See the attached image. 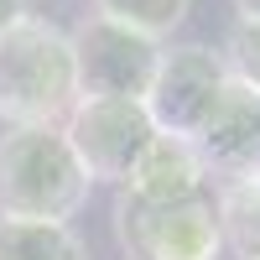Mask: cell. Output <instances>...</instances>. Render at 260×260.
Returning a JSON list of instances; mask_svg holds the SVG:
<instances>
[{
    "label": "cell",
    "instance_id": "cell-2",
    "mask_svg": "<svg viewBox=\"0 0 260 260\" xmlns=\"http://www.w3.org/2000/svg\"><path fill=\"white\" fill-rule=\"evenodd\" d=\"M78 104L73 42L47 16H21L0 31V120L16 125H62Z\"/></svg>",
    "mask_w": 260,
    "mask_h": 260
},
{
    "label": "cell",
    "instance_id": "cell-1",
    "mask_svg": "<svg viewBox=\"0 0 260 260\" xmlns=\"http://www.w3.org/2000/svg\"><path fill=\"white\" fill-rule=\"evenodd\" d=\"M89 187L62 125H16L0 136V219L68 224L89 203Z\"/></svg>",
    "mask_w": 260,
    "mask_h": 260
},
{
    "label": "cell",
    "instance_id": "cell-6",
    "mask_svg": "<svg viewBox=\"0 0 260 260\" xmlns=\"http://www.w3.org/2000/svg\"><path fill=\"white\" fill-rule=\"evenodd\" d=\"M224 57L203 47V42H187V47H172L161 52L156 62V78L146 89V115L156 125V136H177V141H192L203 130V120L213 115V104L224 94Z\"/></svg>",
    "mask_w": 260,
    "mask_h": 260
},
{
    "label": "cell",
    "instance_id": "cell-9",
    "mask_svg": "<svg viewBox=\"0 0 260 260\" xmlns=\"http://www.w3.org/2000/svg\"><path fill=\"white\" fill-rule=\"evenodd\" d=\"M219 208V234L240 260H260V167H245L219 182L213 192Z\"/></svg>",
    "mask_w": 260,
    "mask_h": 260
},
{
    "label": "cell",
    "instance_id": "cell-8",
    "mask_svg": "<svg viewBox=\"0 0 260 260\" xmlns=\"http://www.w3.org/2000/svg\"><path fill=\"white\" fill-rule=\"evenodd\" d=\"M120 192L136 198V203H187V198H203L208 192V167L192 151V141L156 136Z\"/></svg>",
    "mask_w": 260,
    "mask_h": 260
},
{
    "label": "cell",
    "instance_id": "cell-5",
    "mask_svg": "<svg viewBox=\"0 0 260 260\" xmlns=\"http://www.w3.org/2000/svg\"><path fill=\"white\" fill-rule=\"evenodd\" d=\"M62 136H68L73 156L83 161L89 182L125 187L136 161L146 156V146L156 141V125H151L146 104L136 99H78L62 120Z\"/></svg>",
    "mask_w": 260,
    "mask_h": 260
},
{
    "label": "cell",
    "instance_id": "cell-10",
    "mask_svg": "<svg viewBox=\"0 0 260 260\" xmlns=\"http://www.w3.org/2000/svg\"><path fill=\"white\" fill-rule=\"evenodd\" d=\"M0 260H89V250L68 224L0 219Z\"/></svg>",
    "mask_w": 260,
    "mask_h": 260
},
{
    "label": "cell",
    "instance_id": "cell-11",
    "mask_svg": "<svg viewBox=\"0 0 260 260\" xmlns=\"http://www.w3.org/2000/svg\"><path fill=\"white\" fill-rule=\"evenodd\" d=\"M192 11V0H94V16L120 21V26L141 31L151 42H161L167 31H177Z\"/></svg>",
    "mask_w": 260,
    "mask_h": 260
},
{
    "label": "cell",
    "instance_id": "cell-3",
    "mask_svg": "<svg viewBox=\"0 0 260 260\" xmlns=\"http://www.w3.org/2000/svg\"><path fill=\"white\" fill-rule=\"evenodd\" d=\"M115 240L130 260H219L224 250L213 192L187 203H136L120 192Z\"/></svg>",
    "mask_w": 260,
    "mask_h": 260
},
{
    "label": "cell",
    "instance_id": "cell-7",
    "mask_svg": "<svg viewBox=\"0 0 260 260\" xmlns=\"http://www.w3.org/2000/svg\"><path fill=\"white\" fill-rule=\"evenodd\" d=\"M192 151L203 156L208 177H219V182L245 167H260V94H250L245 83L229 78L213 115L192 136Z\"/></svg>",
    "mask_w": 260,
    "mask_h": 260
},
{
    "label": "cell",
    "instance_id": "cell-4",
    "mask_svg": "<svg viewBox=\"0 0 260 260\" xmlns=\"http://www.w3.org/2000/svg\"><path fill=\"white\" fill-rule=\"evenodd\" d=\"M68 42H73L78 99H136V104L146 99L156 62H161V42L120 26V21H104V16L78 21Z\"/></svg>",
    "mask_w": 260,
    "mask_h": 260
},
{
    "label": "cell",
    "instance_id": "cell-12",
    "mask_svg": "<svg viewBox=\"0 0 260 260\" xmlns=\"http://www.w3.org/2000/svg\"><path fill=\"white\" fill-rule=\"evenodd\" d=\"M219 57H224V73L234 83H245L250 94H260V21H234Z\"/></svg>",
    "mask_w": 260,
    "mask_h": 260
},
{
    "label": "cell",
    "instance_id": "cell-14",
    "mask_svg": "<svg viewBox=\"0 0 260 260\" xmlns=\"http://www.w3.org/2000/svg\"><path fill=\"white\" fill-rule=\"evenodd\" d=\"M234 11H240V21H260V0H234Z\"/></svg>",
    "mask_w": 260,
    "mask_h": 260
},
{
    "label": "cell",
    "instance_id": "cell-13",
    "mask_svg": "<svg viewBox=\"0 0 260 260\" xmlns=\"http://www.w3.org/2000/svg\"><path fill=\"white\" fill-rule=\"evenodd\" d=\"M21 16H26V0H0V31H6V26H16Z\"/></svg>",
    "mask_w": 260,
    "mask_h": 260
}]
</instances>
